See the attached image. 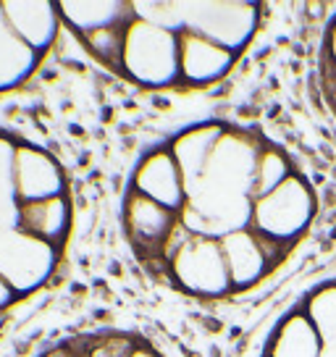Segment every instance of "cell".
I'll list each match as a JSON object with an SVG mask.
<instances>
[{
	"label": "cell",
	"mask_w": 336,
	"mask_h": 357,
	"mask_svg": "<svg viewBox=\"0 0 336 357\" xmlns=\"http://www.w3.org/2000/svg\"><path fill=\"white\" fill-rule=\"evenodd\" d=\"M318 211L315 184L279 139L205 119L137 158L121 195V234L147 279L213 305L268 284Z\"/></svg>",
	"instance_id": "6da1fadb"
},
{
	"label": "cell",
	"mask_w": 336,
	"mask_h": 357,
	"mask_svg": "<svg viewBox=\"0 0 336 357\" xmlns=\"http://www.w3.org/2000/svg\"><path fill=\"white\" fill-rule=\"evenodd\" d=\"M63 32L142 92L194 95L234 74L263 26L255 0H56Z\"/></svg>",
	"instance_id": "7a4b0ae2"
},
{
	"label": "cell",
	"mask_w": 336,
	"mask_h": 357,
	"mask_svg": "<svg viewBox=\"0 0 336 357\" xmlns=\"http://www.w3.org/2000/svg\"><path fill=\"white\" fill-rule=\"evenodd\" d=\"M74 236V190L53 150L0 126V315L53 287Z\"/></svg>",
	"instance_id": "3957f363"
},
{
	"label": "cell",
	"mask_w": 336,
	"mask_h": 357,
	"mask_svg": "<svg viewBox=\"0 0 336 357\" xmlns=\"http://www.w3.org/2000/svg\"><path fill=\"white\" fill-rule=\"evenodd\" d=\"M61 32L56 3L0 0V98L19 92L37 77Z\"/></svg>",
	"instance_id": "277c9868"
},
{
	"label": "cell",
	"mask_w": 336,
	"mask_h": 357,
	"mask_svg": "<svg viewBox=\"0 0 336 357\" xmlns=\"http://www.w3.org/2000/svg\"><path fill=\"white\" fill-rule=\"evenodd\" d=\"M260 357H336V276L313 284L281 312Z\"/></svg>",
	"instance_id": "5b68a950"
},
{
	"label": "cell",
	"mask_w": 336,
	"mask_h": 357,
	"mask_svg": "<svg viewBox=\"0 0 336 357\" xmlns=\"http://www.w3.org/2000/svg\"><path fill=\"white\" fill-rule=\"evenodd\" d=\"M37 357H166L153 339L132 328H84L50 342Z\"/></svg>",
	"instance_id": "8992f818"
},
{
	"label": "cell",
	"mask_w": 336,
	"mask_h": 357,
	"mask_svg": "<svg viewBox=\"0 0 336 357\" xmlns=\"http://www.w3.org/2000/svg\"><path fill=\"white\" fill-rule=\"evenodd\" d=\"M318 89L326 111L336 123V8L326 22L318 45Z\"/></svg>",
	"instance_id": "52a82bcc"
}]
</instances>
